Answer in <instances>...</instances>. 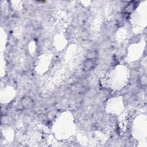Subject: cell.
I'll return each instance as SVG.
<instances>
[{"label":"cell","mask_w":147,"mask_h":147,"mask_svg":"<svg viewBox=\"0 0 147 147\" xmlns=\"http://www.w3.org/2000/svg\"><path fill=\"white\" fill-rule=\"evenodd\" d=\"M21 103L22 106L26 109H30L33 106V100L29 96H24L22 98L21 100Z\"/></svg>","instance_id":"obj_1"},{"label":"cell","mask_w":147,"mask_h":147,"mask_svg":"<svg viewBox=\"0 0 147 147\" xmlns=\"http://www.w3.org/2000/svg\"><path fill=\"white\" fill-rule=\"evenodd\" d=\"M95 65V63L93 59H87L84 63L83 69L84 71H89L92 69Z\"/></svg>","instance_id":"obj_2"},{"label":"cell","mask_w":147,"mask_h":147,"mask_svg":"<svg viewBox=\"0 0 147 147\" xmlns=\"http://www.w3.org/2000/svg\"><path fill=\"white\" fill-rule=\"evenodd\" d=\"M96 55V54L95 52H91L88 53L87 58H88V59H94V58H95Z\"/></svg>","instance_id":"obj_3"}]
</instances>
